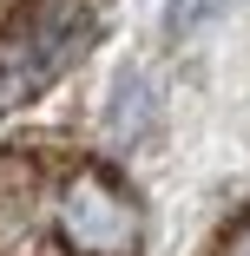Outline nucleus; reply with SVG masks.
I'll list each match as a JSON object with an SVG mask.
<instances>
[{"mask_svg":"<svg viewBox=\"0 0 250 256\" xmlns=\"http://www.w3.org/2000/svg\"><path fill=\"white\" fill-rule=\"evenodd\" d=\"M92 46V0H27L0 26V118L40 98Z\"/></svg>","mask_w":250,"mask_h":256,"instance_id":"f257e3e1","label":"nucleus"},{"mask_svg":"<svg viewBox=\"0 0 250 256\" xmlns=\"http://www.w3.org/2000/svg\"><path fill=\"white\" fill-rule=\"evenodd\" d=\"M53 243L66 256H138L145 250V210L106 164H73L53 184Z\"/></svg>","mask_w":250,"mask_h":256,"instance_id":"f03ea898","label":"nucleus"},{"mask_svg":"<svg viewBox=\"0 0 250 256\" xmlns=\"http://www.w3.org/2000/svg\"><path fill=\"white\" fill-rule=\"evenodd\" d=\"M158 118H165V106H158V79L145 72V66H125V72L112 79V92H106V112H99L106 144L132 151V144H145V138L158 132Z\"/></svg>","mask_w":250,"mask_h":256,"instance_id":"7ed1b4c3","label":"nucleus"},{"mask_svg":"<svg viewBox=\"0 0 250 256\" xmlns=\"http://www.w3.org/2000/svg\"><path fill=\"white\" fill-rule=\"evenodd\" d=\"M237 0H165V33L184 40V33H204L211 20H224Z\"/></svg>","mask_w":250,"mask_h":256,"instance_id":"20e7f679","label":"nucleus"},{"mask_svg":"<svg viewBox=\"0 0 250 256\" xmlns=\"http://www.w3.org/2000/svg\"><path fill=\"white\" fill-rule=\"evenodd\" d=\"M211 256H250V210H237V217H230V224L217 230Z\"/></svg>","mask_w":250,"mask_h":256,"instance_id":"39448f33","label":"nucleus"}]
</instances>
